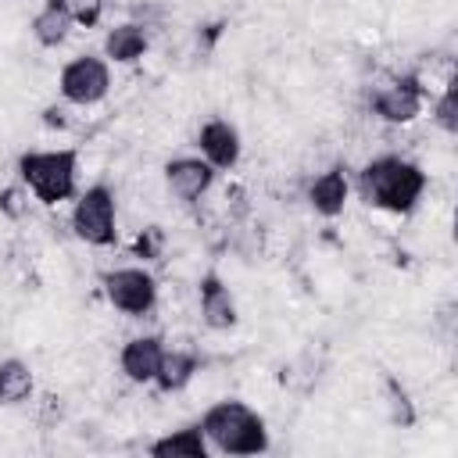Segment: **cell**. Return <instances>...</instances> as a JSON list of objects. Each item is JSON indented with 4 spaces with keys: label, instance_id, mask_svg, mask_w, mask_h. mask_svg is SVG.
<instances>
[{
    "label": "cell",
    "instance_id": "cell-20",
    "mask_svg": "<svg viewBox=\"0 0 458 458\" xmlns=\"http://www.w3.org/2000/svg\"><path fill=\"white\" fill-rule=\"evenodd\" d=\"M43 125H50V129H68V104L61 100V104H47L43 107Z\"/></svg>",
    "mask_w": 458,
    "mask_h": 458
},
{
    "label": "cell",
    "instance_id": "cell-12",
    "mask_svg": "<svg viewBox=\"0 0 458 458\" xmlns=\"http://www.w3.org/2000/svg\"><path fill=\"white\" fill-rule=\"evenodd\" d=\"M304 200L322 218L344 215V208L351 200V175H347V168L344 165H329L318 175H311L308 186H304Z\"/></svg>",
    "mask_w": 458,
    "mask_h": 458
},
{
    "label": "cell",
    "instance_id": "cell-19",
    "mask_svg": "<svg viewBox=\"0 0 458 458\" xmlns=\"http://www.w3.org/2000/svg\"><path fill=\"white\" fill-rule=\"evenodd\" d=\"M383 404H386V419H390L394 426L408 429V426L415 422V408H411V397L404 394V386H401L394 376H386V386H383Z\"/></svg>",
    "mask_w": 458,
    "mask_h": 458
},
{
    "label": "cell",
    "instance_id": "cell-2",
    "mask_svg": "<svg viewBox=\"0 0 458 458\" xmlns=\"http://www.w3.org/2000/svg\"><path fill=\"white\" fill-rule=\"evenodd\" d=\"M200 433L208 437V447L229 458H250L268 451V426L258 408H250L240 397H218L211 401L200 419Z\"/></svg>",
    "mask_w": 458,
    "mask_h": 458
},
{
    "label": "cell",
    "instance_id": "cell-9",
    "mask_svg": "<svg viewBox=\"0 0 458 458\" xmlns=\"http://www.w3.org/2000/svg\"><path fill=\"white\" fill-rule=\"evenodd\" d=\"M197 154L215 168V172H229V168H236L240 165V157H243V136H240V129L229 122V118H208V122H200V129H197Z\"/></svg>",
    "mask_w": 458,
    "mask_h": 458
},
{
    "label": "cell",
    "instance_id": "cell-8",
    "mask_svg": "<svg viewBox=\"0 0 458 458\" xmlns=\"http://www.w3.org/2000/svg\"><path fill=\"white\" fill-rule=\"evenodd\" d=\"M161 179H165L168 197H175L179 204H200L211 193L218 172L200 154H179V157H168L165 161Z\"/></svg>",
    "mask_w": 458,
    "mask_h": 458
},
{
    "label": "cell",
    "instance_id": "cell-13",
    "mask_svg": "<svg viewBox=\"0 0 458 458\" xmlns=\"http://www.w3.org/2000/svg\"><path fill=\"white\" fill-rule=\"evenodd\" d=\"M147 50H150V25L136 18L114 21L100 39V54L107 57V64H136L147 57Z\"/></svg>",
    "mask_w": 458,
    "mask_h": 458
},
{
    "label": "cell",
    "instance_id": "cell-10",
    "mask_svg": "<svg viewBox=\"0 0 458 458\" xmlns=\"http://www.w3.org/2000/svg\"><path fill=\"white\" fill-rule=\"evenodd\" d=\"M197 315L211 333H229L240 322L236 297L218 272H204L197 279Z\"/></svg>",
    "mask_w": 458,
    "mask_h": 458
},
{
    "label": "cell",
    "instance_id": "cell-6",
    "mask_svg": "<svg viewBox=\"0 0 458 458\" xmlns=\"http://www.w3.org/2000/svg\"><path fill=\"white\" fill-rule=\"evenodd\" d=\"M111 86H114L111 64L104 54H93V50L68 57L57 72V97L68 107H97L100 100H107Z\"/></svg>",
    "mask_w": 458,
    "mask_h": 458
},
{
    "label": "cell",
    "instance_id": "cell-16",
    "mask_svg": "<svg viewBox=\"0 0 458 458\" xmlns=\"http://www.w3.org/2000/svg\"><path fill=\"white\" fill-rule=\"evenodd\" d=\"M147 451H150L154 458H208V454H211L208 437L200 433L197 422L165 429L161 437H154V440L147 444Z\"/></svg>",
    "mask_w": 458,
    "mask_h": 458
},
{
    "label": "cell",
    "instance_id": "cell-17",
    "mask_svg": "<svg viewBox=\"0 0 458 458\" xmlns=\"http://www.w3.org/2000/svg\"><path fill=\"white\" fill-rule=\"evenodd\" d=\"M36 394V372L25 358H0V408H18Z\"/></svg>",
    "mask_w": 458,
    "mask_h": 458
},
{
    "label": "cell",
    "instance_id": "cell-11",
    "mask_svg": "<svg viewBox=\"0 0 458 458\" xmlns=\"http://www.w3.org/2000/svg\"><path fill=\"white\" fill-rule=\"evenodd\" d=\"M161 358H165V336L161 333H136L118 347V372L132 386H150Z\"/></svg>",
    "mask_w": 458,
    "mask_h": 458
},
{
    "label": "cell",
    "instance_id": "cell-18",
    "mask_svg": "<svg viewBox=\"0 0 458 458\" xmlns=\"http://www.w3.org/2000/svg\"><path fill=\"white\" fill-rule=\"evenodd\" d=\"M429 122L444 132V136H454L458 132V79H444L440 93L429 97Z\"/></svg>",
    "mask_w": 458,
    "mask_h": 458
},
{
    "label": "cell",
    "instance_id": "cell-5",
    "mask_svg": "<svg viewBox=\"0 0 458 458\" xmlns=\"http://www.w3.org/2000/svg\"><path fill=\"white\" fill-rule=\"evenodd\" d=\"M100 290L107 304L125 318H150L161 304L157 276L143 265H118L100 276Z\"/></svg>",
    "mask_w": 458,
    "mask_h": 458
},
{
    "label": "cell",
    "instance_id": "cell-1",
    "mask_svg": "<svg viewBox=\"0 0 458 458\" xmlns=\"http://www.w3.org/2000/svg\"><path fill=\"white\" fill-rule=\"evenodd\" d=\"M426 186H429V172L419 161L390 150L369 157L358 168V179L351 182V190H358V197L369 208H379L390 215H411L426 197Z\"/></svg>",
    "mask_w": 458,
    "mask_h": 458
},
{
    "label": "cell",
    "instance_id": "cell-14",
    "mask_svg": "<svg viewBox=\"0 0 458 458\" xmlns=\"http://www.w3.org/2000/svg\"><path fill=\"white\" fill-rule=\"evenodd\" d=\"M72 29H75V14H72L68 0H43V7H39V11L32 14V21H29V32H32V39H36L43 50L64 47L68 36H72Z\"/></svg>",
    "mask_w": 458,
    "mask_h": 458
},
{
    "label": "cell",
    "instance_id": "cell-3",
    "mask_svg": "<svg viewBox=\"0 0 458 458\" xmlns=\"http://www.w3.org/2000/svg\"><path fill=\"white\" fill-rule=\"evenodd\" d=\"M18 182L47 208L68 204L79 193V150L75 147H43L18 157Z\"/></svg>",
    "mask_w": 458,
    "mask_h": 458
},
{
    "label": "cell",
    "instance_id": "cell-4",
    "mask_svg": "<svg viewBox=\"0 0 458 458\" xmlns=\"http://www.w3.org/2000/svg\"><path fill=\"white\" fill-rule=\"evenodd\" d=\"M68 229L86 247H114L118 243V197L107 182H93L72 197Z\"/></svg>",
    "mask_w": 458,
    "mask_h": 458
},
{
    "label": "cell",
    "instance_id": "cell-15",
    "mask_svg": "<svg viewBox=\"0 0 458 458\" xmlns=\"http://www.w3.org/2000/svg\"><path fill=\"white\" fill-rule=\"evenodd\" d=\"M200 372V354L193 347H165V358L157 365L154 386L161 394H182Z\"/></svg>",
    "mask_w": 458,
    "mask_h": 458
},
{
    "label": "cell",
    "instance_id": "cell-7",
    "mask_svg": "<svg viewBox=\"0 0 458 458\" xmlns=\"http://www.w3.org/2000/svg\"><path fill=\"white\" fill-rule=\"evenodd\" d=\"M426 100H429L426 79H419V72H401L369 93V114L379 118L383 125H411L426 111Z\"/></svg>",
    "mask_w": 458,
    "mask_h": 458
}]
</instances>
